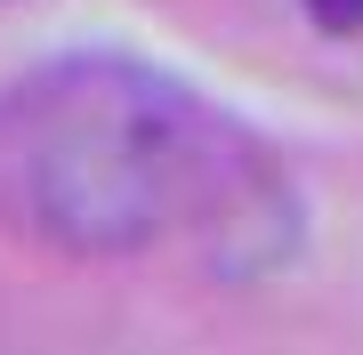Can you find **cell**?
<instances>
[{"label":"cell","instance_id":"obj_1","mask_svg":"<svg viewBox=\"0 0 363 355\" xmlns=\"http://www.w3.org/2000/svg\"><path fill=\"white\" fill-rule=\"evenodd\" d=\"M9 170L33 235L89 250V259L145 250L186 194L194 113L154 73L81 65L65 81H40L16 106Z\"/></svg>","mask_w":363,"mask_h":355},{"label":"cell","instance_id":"obj_2","mask_svg":"<svg viewBox=\"0 0 363 355\" xmlns=\"http://www.w3.org/2000/svg\"><path fill=\"white\" fill-rule=\"evenodd\" d=\"M323 33H363V0H298Z\"/></svg>","mask_w":363,"mask_h":355}]
</instances>
